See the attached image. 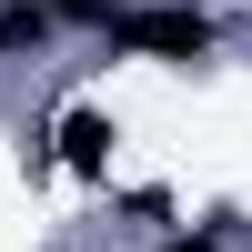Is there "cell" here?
Here are the masks:
<instances>
[{
	"label": "cell",
	"instance_id": "1",
	"mask_svg": "<svg viewBox=\"0 0 252 252\" xmlns=\"http://www.w3.org/2000/svg\"><path fill=\"white\" fill-rule=\"evenodd\" d=\"M111 40L121 51H152V61H192V51H212V20L202 10H121Z\"/></svg>",
	"mask_w": 252,
	"mask_h": 252
},
{
	"label": "cell",
	"instance_id": "2",
	"mask_svg": "<svg viewBox=\"0 0 252 252\" xmlns=\"http://www.w3.org/2000/svg\"><path fill=\"white\" fill-rule=\"evenodd\" d=\"M101 152H111V121H101V111H71V121H61V161H71V172H101Z\"/></svg>",
	"mask_w": 252,
	"mask_h": 252
},
{
	"label": "cell",
	"instance_id": "3",
	"mask_svg": "<svg viewBox=\"0 0 252 252\" xmlns=\"http://www.w3.org/2000/svg\"><path fill=\"white\" fill-rule=\"evenodd\" d=\"M40 31H51V10H40V0H0V51H31Z\"/></svg>",
	"mask_w": 252,
	"mask_h": 252
},
{
	"label": "cell",
	"instance_id": "4",
	"mask_svg": "<svg viewBox=\"0 0 252 252\" xmlns=\"http://www.w3.org/2000/svg\"><path fill=\"white\" fill-rule=\"evenodd\" d=\"M51 20H111V0H40Z\"/></svg>",
	"mask_w": 252,
	"mask_h": 252
},
{
	"label": "cell",
	"instance_id": "5",
	"mask_svg": "<svg viewBox=\"0 0 252 252\" xmlns=\"http://www.w3.org/2000/svg\"><path fill=\"white\" fill-rule=\"evenodd\" d=\"M172 252H222V242H212V232H182V242H172Z\"/></svg>",
	"mask_w": 252,
	"mask_h": 252
}]
</instances>
